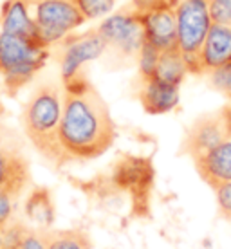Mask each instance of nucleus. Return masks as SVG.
<instances>
[{
	"instance_id": "1",
	"label": "nucleus",
	"mask_w": 231,
	"mask_h": 249,
	"mask_svg": "<svg viewBox=\"0 0 231 249\" xmlns=\"http://www.w3.org/2000/svg\"><path fill=\"white\" fill-rule=\"evenodd\" d=\"M62 83L60 143L65 156L69 162L101 157L118 136L107 101L89 81L83 69Z\"/></svg>"
},
{
	"instance_id": "2",
	"label": "nucleus",
	"mask_w": 231,
	"mask_h": 249,
	"mask_svg": "<svg viewBox=\"0 0 231 249\" xmlns=\"http://www.w3.org/2000/svg\"><path fill=\"white\" fill-rule=\"evenodd\" d=\"M62 92L54 83H42L24 103L20 123L27 141L54 168L69 164L60 143Z\"/></svg>"
},
{
	"instance_id": "3",
	"label": "nucleus",
	"mask_w": 231,
	"mask_h": 249,
	"mask_svg": "<svg viewBox=\"0 0 231 249\" xmlns=\"http://www.w3.org/2000/svg\"><path fill=\"white\" fill-rule=\"evenodd\" d=\"M49 49H42L17 35L0 31V76L4 78L6 92L17 96L44 67Z\"/></svg>"
},
{
	"instance_id": "4",
	"label": "nucleus",
	"mask_w": 231,
	"mask_h": 249,
	"mask_svg": "<svg viewBox=\"0 0 231 249\" xmlns=\"http://www.w3.org/2000/svg\"><path fill=\"white\" fill-rule=\"evenodd\" d=\"M177 17V49L188 65V72L202 74L200 51L212 29L210 0H179L175 7Z\"/></svg>"
},
{
	"instance_id": "5",
	"label": "nucleus",
	"mask_w": 231,
	"mask_h": 249,
	"mask_svg": "<svg viewBox=\"0 0 231 249\" xmlns=\"http://www.w3.org/2000/svg\"><path fill=\"white\" fill-rule=\"evenodd\" d=\"M98 33L107 44L105 53L112 58L125 62H134L139 58L144 44V25L132 4L103 20Z\"/></svg>"
},
{
	"instance_id": "6",
	"label": "nucleus",
	"mask_w": 231,
	"mask_h": 249,
	"mask_svg": "<svg viewBox=\"0 0 231 249\" xmlns=\"http://www.w3.org/2000/svg\"><path fill=\"white\" fill-rule=\"evenodd\" d=\"M25 4L38 35L49 47L85 22L72 0H25Z\"/></svg>"
},
{
	"instance_id": "7",
	"label": "nucleus",
	"mask_w": 231,
	"mask_h": 249,
	"mask_svg": "<svg viewBox=\"0 0 231 249\" xmlns=\"http://www.w3.org/2000/svg\"><path fill=\"white\" fill-rule=\"evenodd\" d=\"M230 137V130L226 124L222 110L212 114H204L188 126L186 134L182 137L181 154L190 156L192 161L206 156L212 148L220 144Z\"/></svg>"
},
{
	"instance_id": "8",
	"label": "nucleus",
	"mask_w": 231,
	"mask_h": 249,
	"mask_svg": "<svg viewBox=\"0 0 231 249\" xmlns=\"http://www.w3.org/2000/svg\"><path fill=\"white\" fill-rule=\"evenodd\" d=\"M31 164L20 143L11 137L0 143V193L15 200L31 184Z\"/></svg>"
},
{
	"instance_id": "9",
	"label": "nucleus",
	"mask_w": 231,
	"mask_h": 249,
	"mask_svg": "<svg viewBox=\"0 0 231 249\" xmlns=\"http://www.w3.org/2000/svg\"><path fill=\"white\" fill-rule=\"evenodd\" d=\"M62 54H60V65H62V81L69 80L76 72H80L87 62H92L96 58L105 54L107 44L101 38L98 29L89 31L85 35H74V36L63 38Z\"/></svg>"
},
{
	"instance_id": "10",
	"label": "nucleus",
	"mask_w": 231,
	"mask_h": 249,
	"mask_svg": "<svg viewBox=\"0 0 231 249\" xmlns=\"http://www.w3.org/2000/svg\"><path fill=\"white\" fill-rule=\"evenodd\" d=\"M0 31L25 38L42 49H49V45L40 38L36 25L29 17L25 0H6L4 2L2 11H0Z\"/></svg>"
},
{
	"instance_id": "11",
	"label": "nucleus",
	"mask_w": 231,
	"mask_h": 249,
	"mask_svg": "<svg viewBox=\"0 0 231 249\" xmlns=\"http://www.w3.org/2000/svg\"><path fill=\"white\" fill-rule=\"evenodd\" d=\"M200 179L213 190L231 181V136L212 148L206 156L194 161Z\"/></svg>"
},
{
	"instance_id": "12",
	"label": "nucleus",
	"mask_w": 231,
	"mask_h": 249,
	"mask_svg": "<svg viewBox=\"0 0 231 249\" xmlns=\"http://www.w3.org/2000/svg\"><path fill=\"white\" fill-rule=\"evenodd\" d=\"M224 65H231V27L212 24L200 51V69L202 72L210 74Z\"/></svg>"
},
{
	"instance_id": "13",
	"label": "nucleus",
	"mask_w": 231,
	"mask_h": 249,
	"mask_svg": "<svg viewBox=\"0 0 231 249\" xmlns=\"http://www.w3.org/2000/svg\"><path fill=\"white\" fill-rule=\"evenodd\" d=\"M139 101L144 112L148 114H164L179 103V85H170L157 78H144L143 87L139 90Z\"/></svg>"
},
{
	"instance_id": "14",
	"label": "nucleus",
	"mask_w": 231,
	"mask_h": 249,
	"mask_svg": "<svg viewBox=\"0 0 231 249\" xmlns=\"http://www.w3.org/2000/svg\"><path fill=\"white\" fill-rule=\"evenodd\" d=\"M25 217L36 226L38 230H49L54 222V200L49 188L36 186L33 188L31 193L27 195L24 204Z\"/></svg>"
},
{
	"instance_id": "15",
	"label": "nucleus",
	"mask_w": 231,
	"mask_h": 249,
	"mask_svg": "<svg viewBox=\"0 0 231 249\" xmlns=\"http://www.w3.org/2000/svg\"><path fill=\"white\" fill-rule=\"evenodd\" d=\"M188 74V65L182 58L181 51L177 49V45L172 49L162 51L159 54V62L156 67V74L159 81L170 83V85H181V81L184 80V76Z\"/></svg>"
},
{
	"instance_id": "16",
	"label": "nucleus",
	"mask_w": 231,
	"mask_h": 249,
	"mask_svg": "<svg viewBox=\"0 0 231 249\" xmlns=\"http://www.w3.org/2000/svg\"><path fill=\"white\" fill-rule=\"evenodd\" d=\"M47 249H92V240L83 230H42Z\"/></svg>"
},
{
	"instance_id": "17",
	"label": "nucleus",
	"mask_w": 231,
	"mask_h": 249,
	"mask_svg": "<svg viewBox=\"0 0 231 249\" xmlns=\"http://www.w3.org/2000/svg\"><path fill=\"white\" fill-rule=\"evenodd\" d=\"M31 230H33L31 226H27L25 222H20V220L7 222V224L0 230V233H2L0 249H20L22 248V242L25 240L27 233Z\"/></svg>"
},
{
	"instance_id": "18",
	"label": "nucleus",
	"mask_w": 231,
	"mask_h": 249,
	"mask_svg": "<svg viewBox=\"0 0 231 249\" xmlns=\"http://www.w3.org/2000/svg\"><path fill=\"white\" fill-rule=\"evenodd\" d=\"M159 54H161V51L157 49V47H154V45L144 38V44H143V47H141V53H139V58H138L141 80H144V78H152V76L156 74Z\"/></svg>"
},
{
	"instance_id": "19",
	"label": "nucleus",
	"mask_w": 231,
	"mask_h": 249,
	"mask_svg": "<svg viewBox=\"0 0 231 249\" xmlns=\"http://www.w3.org/2000/svg\"><path fill=\"white\" fill-rule=\"evenodd\" d=\"M72 2L85 17V20L105 17L112 11L114 4H116V0H72Z\"/></svg>"
},
{
	"instance_id": "20",
	"label": "nucleus",
	"mask_w": 231,
	"mask_h": 249,
	"mask_svg": "<svg viewBox=\"0 0 231 249\" xmlns=\"http://www.w3.org/2000/svg\"><path fill=\"white\" fill-rule=\"evenodd\" d=\"M210 80H212V85L219 92L226 94L231 100V65H224L220 69H215L210 72Z\"/></svg>"
},
{
	"instance_id": "21",
	"label": "nucleus",
	"mask_w": 231,
	"mask_h": 249,
	"mask_svg": "<svg viewBox=\"0 0 231 249\" xmlns=\"http://www.w3.org/2000/svg\"><path fill=\"white\" fill-rule=\"evenodd\" d=\"M215 197H217L219 215L231 222V181L215 188Z\"/></svg>"
},
{
	"instance_id": "22",
	"label": "nucleus",
	"mask_w": 231,
	"mask_h": 249,
	"mask_svg": "<svg viewBox=\"0 0 231 249\" xmlns=\"http://www.w3.org/2000/svg\"><path fill=\"white\" fill-rule=\"evenodd\" d=\"M210 15H212L213 24H220V25L231 27V9L228 6H224L222 2L210 0Z\"/></svg>"
},
{
	"instance_id": "23",
	"label": "nucleus",
	"mask_w": 231,
	"mask_h": 249,
	"mask_svg": "<svg viewBox=\"0 0 231 249\" xmlns=\"http://www.w3.org/2000/svg\"><path fill=\"white\" fill-rule=\"evenodd\" d=\"M15 202L17 200L6 195V193H0V230L13 220V210H15Z\"/></svg>"
},
{
	"instance_id": "24",
	"label": "nucleus",
	"mask_w": 231,
	"mask_h": 249,
	"mask_svg": "<svg viewBox=\"0 0 231 249\" xmlns=\"http://www.w3.org/2000/svg\"><path fill=\"white\" fill-rule=\"evenodd\" d=\"M20 249H47L44 235H42V230L33 228V230L27 233V237H25V240L22 242V248Z\"/></svg>"
},
{
	"instance_id": "25",
	"label": "nucleus",
	"mask_w": 231,
	"mask_h": 249,
	"mask_svg": "<svg viewBox=\"0 0 231 249\" xmlns=\"http://www.w3.org/2000/svg\"><path fill=\"white\" fill-rule=\"evenodd\" d=\"M13 136V132L11 128L6 124V107H4V103L0 101V143L2 141H7V139H11Z\"/></svg>"
},
{
	"instance_id": "26",
	"label": "nucleus",
	"mask_w": 231,
	"mask_h": 249,
	"mask_svg": "<svg viewBox=\"0 0 231 249\" xmlns=\"http://www.w3.org/2000/svg\"><path fill=\"white\" fill-rule=\"evenodd\" d=\"M0 242H2V233H0Z\"/></svg>"
}]
</instances>
